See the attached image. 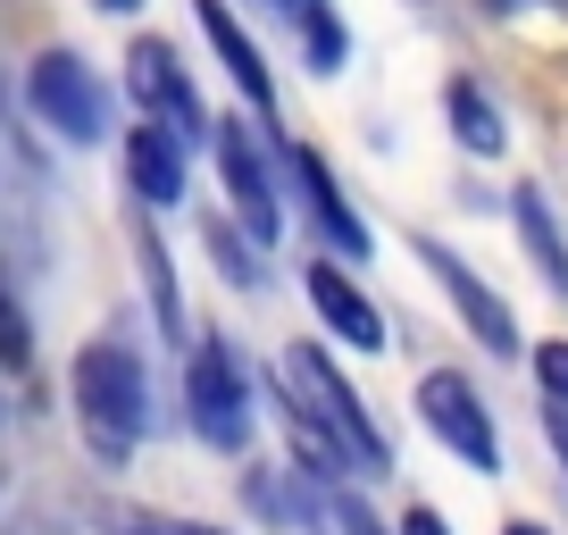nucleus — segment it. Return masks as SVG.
I'll return each mask as SVG.
<instances>
[{"label":"nucleus","instance_id":"1","mask_svg":"<svg viewBox=\"0 0 568 535\" xmlns=\"http://www.w3.org/2000/svg\"><path fill=\"white\" fill-rule=\"evenodd\" d=\"M68 411H75V435L101 468H125L151 427H160V393H151V352H142L125 326H101L84 352L68 360Z\"/></svg>","mask_w":568,"mask_h":535},{"label":"nucleus","instance_id":"2","mask_svg":"<svg viewBox=\"0 0 568 535\" xmlns=\"http://www.w3.org/2000/svg\"><path fill=\"white\" fill-rule=\"evenodd\" d=\"M184 427H193V444H210L217 461H251V444H260V418H267V393L260 376H251L243 343L226 335V326H210V335H184Z\"/></svg>","mask_w":568,"mask_h":535},{"label":"nucleus","instance_id":"3","mask_svg":"<svg viewBox=\"0 0 568 535\" xmlns=\"http://www.w3.org/2000/svg\"><path fill=\"white\" fill-rule=\"evenodd\" d=\"M210 168H217V201L243 234H260L267 251L293 226V201H284V134L260 125L251 109H210Z\"/></svg>","mask_w":568,"mask_h":535},{"label":"nucleus","instance_id":"4","mask_svg":"<svg viewBox=\"0 0 568 535\" xmlns=\"http://www.w3.org/2000/svg\"><path fill=\"white\" fill-rule=\"evenodd\" d=\"M18 101H26V118H34L51 143H68V151L118 143V84H109L84 51H68V42H51V51L26 59Z\"/></svg>","mask_w":568,"mask_h":535},{"label":"nucleus","instance_id":"5","mask_svg":"<svg viewBox=\"0 0 568 535\" xmlns=\"http://www.w3.org/2000/svg\"><path fill=\"white\" fill-rule=\"evenodd\" d=\"M276 385L302 402L310 418H318L326 435H335L343 452H352V468H359V485L368 477H385L393 468V435L376 427V411H368V393L343 376V360L326 352V343H284L276 352Z\"/></svg>","mask_w":568,"mask_h":535},{"label":"nucleus","instance_id":"6","mask_svg":"<svg viewBox=\"0 0 568 535\" xmlns=\"http://www.w3.org/2000/svg\"><path fill=\"white\" fill-rule=\"evenodd\" d=\"M409 411H418V427L435 435V444L452 452L460 468H477V477H501V427H494V402L477 393V376L468 369H426L418 385H409Z\"/></svg>","mask_w":568,"mask_h":535},{"label":"nucleus","instance_id":"7","mask_svg":"<svg viewBox=\"0 0 568 535\" xmlns=\"http://www.w3.org/2000/svg\"><path fill=\"white\" fill-rule=\"evenodd\" d=\"M284 201H302L318 251H335L343 268H368L376 260V234H368V218H359V201L343 193V176L326 168V151L302 143V134H284Z\"/></svg>","mask_w":568,"mask_h":535},{"label":"nucleus","instance_id":"8","mask_svg":"<svg viewBox=\"0 0 568 535\" xmlns=\"http://www.w3.org/2000/svg\"><path fill=\"white\" fill-rule=\"evenodd\" d=\"M118 68H125V84H118V92L142 109V118H168V125H176V134H184L193 151L210 143V101H201L193 68H184V51H176L168 34H134Z\"/></svg>","mask_w":568,"mask_h":535},{"label":"nucleus","instance_id":"9","mask_svg":"<svg viewBox=\"0 0 568 535\" xmlns=\"http://www.w3.org/2000/svg\"><path fill=\"white\" fill-rule=\"evenodd\" d=\"M409 251H418V268L435 276V293L452 302V319L477 335V352H485V360H518V352H527V335H518V310L501 302L494 285H485V276L444 243V234H409Z\"/></svg>","mask_w":568,"mask_h":535},{"label":"nucleus","instance_id":"10","mask_svg":"<svg viewBox=\"0 0 568 535\" xmlns=\"http://www.w3.org/2000/svg\"><path fill=\"white\" fill-rule=\"evenodd\" d=\"M193 26H201V42H210V68L234 84V101L251 109L260 125H276L284 134V101H276V68H267V51H260V34L243 26V9L234 0H193Z\"/></svg>","mask_w":568,"mask_h":535},{"label":"nucleus","instance_id":"11","mask_svg":"<svg viewBox=\"0 0 568 535\" xmlns=\"http://www.w3.org/2000/svg\"><path fill=\"white\" fill-rule=\"evenodd\" d=\"M118 168H125L134 210H151V218L193 193V143L168 118H142V109H134V125H118Z\"/></svg>","mask_w":568,"mask_h":535},{"label":"nucleus","instance_id":"12","mask_svg":"<svg viewBox=\"0 0 568 535\" xmlns=\"http://www.w3.org/2000/svg\"><path fill=\"white\" fill-rule=\"evenodd\" d=\"M302 302H310V319L326 326V335L343 343V352H359V360H376L385 352V310H376V293L359 285V268H343L335 251H318V260L302 268Z\"/></svg>","mask_w":568,"mask_h":535},{"label":"nucleus","instance_id":"13","mask_svg":"<svg viewBox=\"0 0 568 535\" xmlns=\"http://www.w3.org/2000/svg\"><path fill=\"white\" fill-rule=\"evenodd\" d=\"M510 234H518V251L535 260V276H544L551 293L568 302V226H560V210H551V193H544V176H527V184H510Z\"/></svg>","mask_w":568,"mask_h":535},{"label":"nucleus","instance_id":"14","mask_svg":"<svg viewBox=\"0 0 568 535\" xmlns=\"http://www.w3.org/2000/svg\"><path fill=\"white\" fill-rule=\"evenodd\" d=\"M125 234H134V268H142V293H151V326H160V343H184L193 319H184V285H176V260H168V243H160V218L134 210Z\"/></svg>","mask_w":568,"mask_h":535},{"label":"nucleus","instance_id":"15","mask_svg":"<svg viewBox=\"0 0 568 535\" xmlns=\"http://www.w3.org/2000/svg\"><path fill=\"white\" fill-rule=\"evenodd\" d=\"M444 134H452V151H468V160H501V151H510V118H501V101L477 84V75H452L444 84Z\"/></svg>","mask_w":568,"mask_h":535},{"label":"nucleus","instance_id":"16","mask_svg":"<svg viewBox=\"0 0 568 535\" xmlns=\"http://www.w3.org/2000/svg\"><path fill=\"white\" fill-rule=\"evenodd\" d=\"M243 511L267 535H310V477L293 461H251L243 468Z\"/></svg>","mask_w":568,"mask_h":535},{"label":"nucleus","instance_id":"17","mask_svg":"<svg viewBox=\"0 0 568 535\" xmlns=\"http://www.w3.org/2000/svg\"><path fill=\"white\" fill-rule=\"evenodd\" d=\"M201 251H210V268H217V285H226V293H267V243L243 234L226 210L201 218Z\"/></svg>","mask_w":568,"mask_h":535},{"label":"nucleus","instance_id":"18","mask_svg":"<svg viewBox=\"0 0 568 535\" xmlns=\"http://www.w3.org/2000/svg\"><path fill=\"white\" fill-rule=\"evenodd\" d=\"M293 51H302L310 75H343V68H352V26H343L335 0H318V9L293 18Z\"/></svg>","mask_w":568,"mask_h":535},{"label":"nucleus","instance_id":"19","mask_svg":"<svg viewBox=\"0 0 568 535\" xmlns=\"http://www.w3.org/2000/svg\"><path fill=\"white\" fill-rule=\"evenodd\" d=\"M518 360H527V376H535V411H568V335H544Z\"/></svg>","mask_w":568,"mask_h":535},{"label":"nucleus","instance_id":"20","mask_svg":"<svg viewBox=\"0 0 568 535\" xmlns=\"http://www.w3.org/2000/svg\"><path fill=\"white\" fill-rule=\"evenodd\" d=\"M26 360H34V326H26V310H18V293L0 285V369L18 376Z\"/></svg>","mask_w":568,"mask_h":535},{"label":"nucleus","instance_id":"21","mask_svg":"<svg viewBox=\"0 0 568 535\" xmlns=\"http://www.w3.org/2000/svg\"><path fill=\"white\" fill-rule=\"evenodd\" d=\"M109 535H184V518L142 502V511H118V518H109Z\"/></svg>","mask_w":568,"mask_h":535},{"label":"nucleus","instance_id":"22","mask_svg":"<svg viewBox=\"0 0 568 535\" xmlns=\"http://www.w3.org/2000/svg\"><path fill=\"white\" fill-rule=\"evenodd\" d=\"M393 535H452V518L435 511V502H409V511L393 518Z\"/></svg>","mask_w":568,"mask_h":535},{"label":"nucleus","instance_id":"23","mask_svg":"<svg viewBox=\"0 0 568 535\" xmlns=\"http://www.w3.org/2000/svg\"><path fill=\"white\" fill-rule=\"evenodd\" d=\"M544 418V444H551V461H560V477H568V411H535Z\"/></svg>","mask_w":568,"mask_h":535},{"label":"nucleus","instance_id":"24","mask_svg":"<svg viewBox=\"0 0 568 535\" xmlns=\"http://www.w3.org/2000/svg\"><path fill=\"white\" fill-rule=\"evenodd\" d=\"M494 26H510V18H527V9H551V0H477Z\"/></svg>","mask_w":568,"mask_h":535},{"label":"nucleus","instance_id":"25","mask_svg":"<svg viewBox=\"0 0 568 535\" xmlns=\"http://www.w3.org/2000/svg\"><path fill=\"white\" fill-rule=\"evenodd\" d=\"M92 9H101V18H118V26H134V18H142V0H92Z\"/></svg>","mask_w":568,"mask_h":535},{"label":"nucleus","instance_id":"26","mask_svg":"<svg viewBox=\"0 0 568 535\" xmlns=\"http://www.w3.org/2000/svg\"><path fill=\"white\" fill-rule=\"evenodd\" d=\"M494 535H551V527H544V518H501Z\"/></svg>","mask_w":568,"mask_h":535},{"label":"nucleus","instance_id":"27","mask_svg":"<svg viewBox=\"0 0 568 535\" xmlns=\"http://www.w3.org/2000/svg\"><path fill=\"white\" fill-rule=\"evenodd\" d=\"M267 9H276V18L293 26V18H302V9H318V0H267Z\"/></svg>","mask_w":568,"mask_h":535},{"label":"nucleus","instance_id":"28","mask_svg":"<svg viewBox=\"0 0 568 535\" xmlns=\"http://www.w3.org/2000/svg\"><path fill=\"white\" fill-rule=\"evenodd\" d=\"M184 535H234V527H217V518H184Z\"/></svg>","mask_w":568,"mask_h":535},{"label":"nucleus","instance_id":"29","mask_svg":"<svg viewBox=\"0 0 568 535\" xmlns=\"http://www.w3.org/2000/svg\"><path fill=\"white\" fill-rule=\"evenodd\" d=\"M9 535H59V527H51V518H26V527H9Z\"/></svg>","mask_w":568,"mask_h":535},{"label":"nucleus","instance_id":"30","mask_svg":"<svg viewBox=\"0 0 568 535\" xmlns=\"http://www.w3.org/2000/svg\"><path fill=\"white\" fill-rule=\"evenodd\" d=\"M0 427H9V369H0Z\"/></svg>","mask_w":568,"mask_h":535},{"label":"nucleus","instance_id":"31","mask_svg":"<svg viewBox=\"0 0 568 535\" xmlns=\"http://www.w3.org/2000/svg\"><path fill=\"white\" fill-rule=\"evenodd\" d=\"M560 9H568V0H560Z\"/></svg>","mask_w":568,"mask_h":535},{"label":"nucleus","instance_id":"32","mask_svg":"<svg viewBox=\"0 0 568 535\" xmlns=\"http://www.w3.org/2000/svg\"><path fill=\"white\" fill-rule=\"evenodd\" d=\"M0 535H9V527H0Z\"/></svg>","mask_w":568,"mask_h":535}]
</instances>
